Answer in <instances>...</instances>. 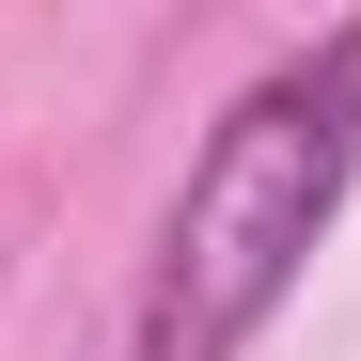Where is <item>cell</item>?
<instances>
[{
    "label": "cell",
    "mask_w": 361,
    "mask_h": 361,
    "mask_svg": "<svg viewBox=\"0 0 361 361\" xmlns=\"http://www.w3.org/2000/svg\"><path fill=\"white\" fill-rule=\"evenodd\" d=\"M345 189H361V32H314L298 63H267L204 126L189 189L157 220L126 361H235L298 298V267H314V235L345 220Z\"/></svg>",
    "instance_id": "cell-1"
}]
</instances>
